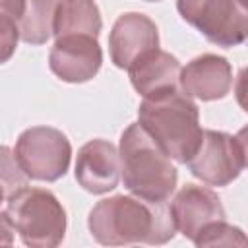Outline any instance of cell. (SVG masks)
<instances>
[{
  "mask_svg": "<svg viewBox=\"0 0 248 248\" xmlns=\"http://www.w3.org/2000/svg\"><path fill=\"white\" fill-rule=\"evenodd\" d=\"M180 72H182V66L178 58L161 48H155L143 54L128 68L132 87L143 99L170 91V89H178Z\"/></svg>",
  "mask_w": 248,
  "mask_h": 248,
  "instance_id": "4fadbf2b",
  "label": "cell"
},
{
  "mask_svg": "<svg viewBox=\"0 0 248 248\" xmlns=\"http://www.w3.org/2000/svg\"><path fill=\"white\" fill-rule=\"evenodd\" d=\"M186 165L192 176L207 186L221 188L238 178L244 159L234 136L219 130H203V138Z\"/></svg>",
  "mask_w": 248,
  "mask_h": 248,
  "instance_id": "52a82bcc",
  "label": "cell"
},
{
  "mask_svg": "<svg viewBox=\"0 0 248 248\" xmlns=\"http://www.w3.org/2000/svg\"><path fill=\"white\" fill-rule=\"evenodd\" d=\"M2 200L12 196L16 190L27 186L29 176L21 170L19 163L16 161V155L10 151V147H2Z\"/></svg>",
  "mask_w": 248,
  "mask_h": 248,
  "instance_id": "e0dca14e",
  "label": "cell"
},
{
  "mask_svg": "<svg viewBox=\"0 0 248 248\" xmlns=\"http://www.w3.org/2000/svg\"><path fill=\"white\" fill-rule=\"evenodd\" d=\"M176 10L217 46L231 48L248 39V10L238 0H176Z\"/></svg>",
  "mask_w": 248,
  "mask_h": 248,
  "instance_id": "8992f818",
  "label": "cell"
},
{
  "mask_svg": "<svg viewBox=\"0 0 248 248\" xmlns=\"http://www.w3.org/2000/svg\"><path fill=\"white\" fill-rule=\"evenodd\" d=\"M103 27L99 6L93 0H60L54 17V37H99Z\"/></svg>",
  "mask_w": 248,
  "mask_h": 248,
  "instance_id": "5bb4252c",
  "label": "cell"
},
{
  "mask_svg": "<svg viewBox=\"0 0 248 248\" xmlns=\"http://www.w3.org/2000/svg\"><path fill=\"white\" fill-rule=\"evenodd\" d=\"M60 0H21L17 29L27 45H45L54 35V17Z\"/></svg>",
  "mask_w": 248,
  "mask_h": 248,
  "instance_id": "9a60e30c",
  "label": "cell"
},
{
  "mask_svg": "<svg viewBox=\"0 0 248 248\" xmlns=\"http://www.w3.org/2000/svg\"><path fill=\"white\" fill-rule=\"evenodd\" d=\"M145 2H161V0H145Z\"/></svg>",
  "mask_w": 248,
  "mask_h": 248,
  "instance_id": "44dd1931",
  "label": "cell"
},
{
  "mask_svg": "<svg viewBox=\"0 0 248 248\" xmlns=\"http://www.w3.org/2000/svg\"><path fill=\"white\" fill-rule=\"evenodd\" d=\"M14 155L31 180L56 182L68 172L72 145L58 128L33 126L19 134Z\"/></svg>",
  "mask_w": 248,
  "mask_h": 248,
  "instance_id": "5b68a950",
  "label": "cell"
},
{
  "mask_svg": "<svg viewBox=\"0 0 248 248\" xmlns=\"http://www.w3.org/2000/svg\"><path fill=\"white\" fill-rule=\"evenodd\" d=\"M76 180L89 194H107L122 176L120 151L107 140H89L76 157Z\"/></svg>",
  "mask_w": 248,
  "mask_h": 248,
  "instance_id": "8fae6325",
  "label": "cell"
},
{
  "mask_svg": "<svg viewBox=\"0 0 248 248\" xmlns=\"http://www.w3.org/2000/svg\"><path fill=\"white\" fill-rule=\"evenodd\" d=\"M176 231L196 242L205 227L225 219V207L217 192L200 184H184L169 203Z\"/></svg>",
  "mask_w": 248,
  "mask_h": 248,
  "instance_id": "9c48e42d",
  "label": "cell"
},
{
  "mask_svg": "<svg viewBox=\"0 0 248 248\" xmlns=\"http://www.w3.org/2000/svg\"><path fill=\"white\" fill-rule=\"evenodd\" d=\"M196 246H248V236L242 229L229 225L225 219L211 223L194 242Z\"/></svg>",
  "mask_w": 248,
  "mask_h": 248,
  "instance_id": "2e32d148",
  "label": "cell"
},
{
  "mask_svg": "<svg viewBox=\"0 0 248 248\" xmlns=\"http://www.w3.org/2000/svg\"><path fill=\"white\" fill-rule=\"evenodd\" d=\"M159 48V29L151 17L140 12L118 16L108 33V52L116 68L128 70L138 58Z\"/></svg>",
  "mask_w": 248,
  "mask_h": 248,
  "instance_id": "30bf717a",
  "label": "cell"
},
{
  "mask_svg": "<svg viewBox=\"0 0 248 248\" xmlns=\"http://www.w3.org/2000/svg\"><path fill=\"white\" fill-rule=\"evenodd\" d=\"M234 97H236V103L238 107L248 112V66H244L238 76H236V81H234Z\"/></svg>",
  "mask_w": 248,
  "mask_h": 248,
  "instance_id": "d6986e66",
  "label": "cell"
},
{
  "mask_svg": "<svg viewBox=\"0 0 248 248\" xmlns=\"http://www.w3.org/2000/svg\"><path fill=\"white\" fill-rule=\"evenodd\" d=\"M118 151L122 180L130 194L157 203L170 200L178 182L176 167L140 122L122 132Z\"/></svg>",
  "mask_w": 248,
  "mask_h": 248,
  "instance_id": "3957f363",
  "label": "cell"
},
{
  "mask_svg": "<svg viewBox=\"0 0 248 248\" xmlns=\"http://www.w3.org/2000/svg\"><path fill=\"white\" fill-rule=\"evenodd\" d=\"M103 64V50L97 37L68 35L58 37L48 52L50 72L66 83H85L93 79Z\"/></svg>",
  "mask_w": 248,
  "mask_h": 248,
  "instance_id": "ba28073f",
  "label": "cell"
},
{
  "mask_svg": "<svg viewBox=\"0 0 248 248\" xmlns=\"http://www.w3.org/2000/svg\"><path fill=\"white\" fill-rule=\"evenodd\" d=\"M138 122L172 161L182 165L203 138L198 105L180 87L145 97L138 108Z\"/></svg>",
  "mask_w": 248,
  "mask_h": 248,
  "instance_id": "7a4b0ae2",
  "label": "cell"
},
{
  "mask_svg": "<svg viewBox=\"0 0 248 248\" xmlns=\"http://www.w3.org/2000/svg\"><path fill=\"white\" fill-rule=\"evenodd\" d=\"M91 236L105 246L167 244L176 234L169 203L138 196H110L93 205L87 217Z\"/></svg>",
  "mask_w": 248,
  "mask_h": 248,
  "instance_id": "6da1fadb",
  "label": "cell"
},
{
  "mask_svg": "<svg viewBox=\"0 0 248 248\" xmlns=\"http://www.w3.org/2000/svg\"><path fill=\"white\" fill-rule=\"evenodd\" d=\"M234 138H236V141H238V145H240L242 159H244V167L248 169V124H246L244 128H240Z\"/></svg>",
  "mask_w": 248,
  "mask_h": 248,
  "instance_id": "ffe728a7",
  "label": "cell"
},
{
  "mask_svg": "<svg viewBox=\"0 0 248 248\" xmlns=\"http://www.w3.org/2000/svg\"><path fill=\"white\" fill-rule=\"evenodd\" d=\"M4 202V213L25 246L54 248L64 240L66 211L50 190L23 186Z\"/></svg>",
  "mask_w": 248,
  "mask_h": 248,
  "instance_id": "277c9868",
  "label": "cell"
},
{
  "mask_svg": "<svg viewBox=\"0 0 248 248\" xmlns=\"http://www.w3.org/2000/svg\"><path fill=\"white\" fill-rule=\"evenodd\" d=\"M21 39L19 35V29L14 21L6 19V17H0V41H2V62H8L10 56L14 54L16 46H17V41Z\"/></svg>",
  "mask_w": 248,
  "mask_h": 248,
  "instance_id": "ac0fdd59",
  "label": "cell"
},
{
  "mask_svg": "<svg viewBox=\"0 0 248 248\" xmlns=\"http://www.w3.org/2000/svg\"><path fill=\"white\" fill-rule=\"evenodd\" d=\"M232 68L225 56L202 54L192 58L180 72V89L192 99L217 101L231 93Z\"/></svg>",
  "mask_w": 248,
  "mask_h": 248,
  "instance_id": "7c38bea8",
  "label": "cell"
}]
</instances>
